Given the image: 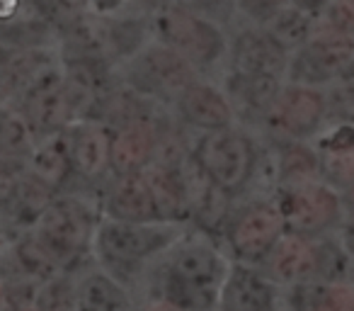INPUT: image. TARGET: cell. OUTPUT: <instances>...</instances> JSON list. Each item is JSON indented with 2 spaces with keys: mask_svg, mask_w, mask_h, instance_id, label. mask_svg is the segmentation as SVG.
I'll return each instance as SVG.
<instances>
[{
  "mask_svg": "<svg viewBox=\"0 0 354 311\" xmlns=\"http://www.w3.org/2000/svg\"><path fill=\"white\" fill-rule=\"evenodd\" d=\"M172 6L183 8L187 12H194V15L204 17V20L216 22L223 30H231L236 25V3L238 0H167Z\"/></svg>",
  "mask_w": 354,
  "mask_h": 311,
  "instance_id": "cell-28",
  "label": "cell"
},
{
  "mask_svg": "<svg viewBox=\"0 0 354 311\" xmlns=\"http://www.w3.org/2000/svg\"><path fill=\"white\" fill-rule=\"evenodd\" d=\"M189 229L192 224L187 222H117L100 217L93 238L95 263L136 296L148 267Z\"/></svg>",
  "mask_w": 354,
  "mask_h": 311,
  "instance_id": "cell-2",
  "label": "cell"
},
{
  "mask_svg": "<svg viewBox=\"0 0 354 311\" xmlns=\"http://www.w3.org/2000/svg\"><path fill=\"white\" fill-rule=\"evenodd\" d=\"M352 282H354V277H352Z\"/></svg>",
  "mask_w": 354,
  "mask_h": 311,
  "instance_id": "cell-40",
  "label": "cell"
},
{
  "mask_svg": "<svg viewBox=\"0 0 354 311\" xmlns=\"http://www.w3.org/2000/svg\"><path fill=\"white\" fill-rule=\"evenodd\" d=\"M138 299L97 263L75 272L73 311H136Z\"/></svg>",
  "mask_w": 354,
  "mask_h": 311,
  "instance_id": "cell-21",
  "label": "cell"
},
{
  "mask_svg": "<svg viewBox=\"0 0 354 311\" xmlns=\"http://www.w3.org/2000/svg\"><path fill=\"white\" fill-rule=\"evenodd\" d=\"M27 173L51 193L61 195L73 185V166H71V127L56 134L37 136L32 151L27 153Z\"/></svg>",
  "mask_w": 354,
  "mask_h": 311,
  "instance_id": "cell-20",
  "label": "cell"
},
{
  "mask_svg": "<svg viewBox=\"0 0 354 311\" xmlns=\"http://www.w3.org/2000/svg\"><path fill=\"white\" fill-rule=\"evenodd\" d=\"M119 78L141 98L172 107L180 93L202 75L177 51L153 39L136 56L119 64Z\"/></svg>",
  "mask_w": 354,
  "mask_h": 311,
  "instance_id": "cell-6",
  "label": "cell"
},
{
  "mask_svg": "<svg viewBox=\"0 0 354 311\" xmlns=\"http://www.w3.org/2000/svg\"><path fill=\"white\" fill-rule=\"evenodd\" d=\"M170 107L160 105L151 114L122 124L112 132L109 141V175L143 173L156 161L158 124Z\"/></svg>",
  "mask_w": 354,
  "mask_h": 311,
  "instance_id": "cell-13",
  "label": "cell"
},
{
  "mask_svg": "<svg viewBox=\"0 0 354 311\" xmlns=\"http://www.w3.org/2000/svg\"><path fill=\"white\" fill-rule=\"evenodd\" d=\"M349 3H352V6H354V0H349Z\"/></svg>",
  "mask_w": 354,
  "mask_h": 311,
  "instance_id": "cell-39",
  "label": "cell"
},
{
  "mask_svg": "<svg viewBox=\"0 0 354 311\" xmlns=\"http://www.w3.org/2000/svg\"><path fill=\"white\" fill-rule=\"evenodd\" d=\"M231 256L223 243L192 226L148 267L136 299L162 301L180 311H216Z\"/></svg>",
  "mask_w": 354,
  "mask_h": 311,
  "instance_id": "cell-1",
  "label": "cell"
},
{
  "mask_svg": "<svg viewBox=\"0 0 354 311\" xmlns=\"http://www.w3.org/2000/svg\"><path fill=\"white\" fill-rule=\"evenodd\" d=\"M328 122V90L286 83L265 114L257 136L272 143L313 141Z\"/></svg>",
  "mask_w": 354,
  "mask_h": 311,
  "instance_id": "cell-9",
  "label": "cell"
},
{
  "mask_svg": "<svg viewBox=\"0 0 354 311\" xmlns=\"http://www.w3.org/2000/svg\"><path fill=\"white\" fill-rule=\"evenodd\" d=\"M32 6H35V0H0V27L22 17Z\"/></svg>",
  "mask_w": 354,
  "mask_h": 311,
  "instance_id": "cell-31",
  "label": "cell"
},
{
  "mask_svg": "<svg viewBox=\"0 0 354 311\" xmlns=\"http://www.w3.org/2000/svg\"><path fill=\"white\" fill-rule=\"evenodd\" d=\"M260 267L281 290L291 285H301V282L318 280V267H320L318 238L284 231V236L277 241V246L260 263Z\"/></svg>",
  "mask_w": 354,
  "mask_h": 311,
  "instance_id": "cell-18",
  "label": "cell"
},
{
  "mask_svg": "<svg viewBox=\"0 0 354 311\" xmlns=\"http://www.w3.org/2000/svg\"><path fill=\"white\" fill-rule=\"evenodd\" d=\"M100 217V188L73 185L51 199L32 231L66 272H80L95 263L93 238Z\"/></svg>",
  "mask_w": 354,
  "mask_h": 311,
  "instance_id": "cell-3",
  "label": "cell"
},
{
  "mask_svg": "<svg viewBox=\"0 0 354 311\" xmlns=\"http://www.w3.org/2000/svg\"><path fill=\"white\" fill-rule=\"evenodd\" d=\"M318 20V32H330V35L354 37V6L349 0H330L315 12Z\"/></svg>",
  "mask_w": 354,
  "mask_h": 311,
  "instance_id": "cell-29",
  "label": "cell"
},
{
  "mask_svg": "<svg viewBox=\"0 0 354 311\" xmlns=\"http://www.w3.org/2000/svg\"><path fill=\"white\" fill-rule=\"evenodd\" d=\"M10 105H15V93H12V88L8 85V80L0 75V109L10 107Z\"/></svg>",
  "mask_w": 354,
  "mask_h": 311,
  "instance_id": "cell-33",
  "label": "cell"
},
{
  "mask_svg": "<svg viewBox=\"0 0 354 311\" xmlns=\"http://www.w3.org/2000/svg\"><path fill=\"white\" fill-rule=\"evenodd\" d=\"M8 311H41L37 306V301H30V304H22V306H15V309H8Z\"/></svg>",
  "mask_w": 354,
  "mask_h": 311,
  "instance_id": "cell-37",
  "label": "cell"
},
{
  "mask_svg": "<svg viewBox=\"0 0 354 311\" xmlns=\"http://www.w3.org/2000/svg\"><path fill=\"white\" fill-rule=\"evenodd\" d=\"M339 236H342L344 246H347V251L352 253V258H354V217L344 219V226L339 229Z\"/></svg>",
  "mask_w": 354,
  "mask_h": 311,
  "instance_id": "cell-32",
  "label": "cell"
},
{
  "mask_svg": "<svg viewBox=\"0 0 354 311\" xmlns=\"http://www.w3.org/2000/svg\"><path fill=\"white\" fill-rule=\"evenodd\" d=\"M100 214L117 222H158L156 197L143 173L109 175L100 188Z\"/></svg>",
  "mask_w": 354,
  "mask_h": 311,
  "instance_id": "cell-17",
  "label": "cell"
},
{
  "mask_svg": "<svg viewBox=\"0 0 354 311\" xmlns=\"http://www.w3.org/2000/svg\"><path fill=\"white\" fill-rule=\"evenodd\" d=\"M41 12L54 27L56 37L90 15V0H39Z\"/></svg>",
  "mask_w": 354,
  "mask_h": 311,
  "instance_id": "cell-27",
  "label": "cell"
},
{
  "mask_svg": "<svg viewBox=\"0 0 354 311\" xmlns=\"http://www.w3.org/2000/svg\"><path fill=\"white\" fill-rule=\"evenodd\" d=\"M0 256L8 267V275H0L6 282H32L41 287L66 275L64 265L51 256L35 231H22L8 238L0 246Z\"/></svg>",
  "mask_w": 354,
  "mask_h": 311,
  "instance_id": "cell-19",
  "label": "cell"
},
{
  "mask_svg": "<svg viewBox=\"0 0 354 311\" xmlns=\"http://www.w3.org/2000/svg\"><path fill=\"white\" fill-rule=\"evenodd\" d=\"M284 219L272 195H248L236 199L223 229V248L231 260L260 265L284 236Z\"/></svg>",
  "mask_w": 354,
  "mask_h": 311,
  "instance_id": "cell-8",
  "label": "cell"
},
{
  "mask_svg": "<svg viewBox=\"0 0 354 311\" xmlns=\"http://www.w3.org/2000/svg\"><path fill=\"white\" fill-rule=\"evenodd\" d=\"M151 12H138V15H119V17H102L107 46L112 51L114 61L124 64L127 59L136 56L146 44L153 42L151 32Z\"/></svg>",
  "mask_w": 354,
  "mask_h": 311,
  "instance_id": "cell-24",
  "label": "cell"
},
{
  "mask_svg": "<svg viewBox=\"0 0 354 311\" xmlns=\"http://www.w3.org/2000/svg\"><path fill=\"white\" fill-rule=\"evenodd\" d=\"M272 197L281 212L284 229L299 236H330V233H337L347 219L342 193L328 185L323 178L277 188Z\"/></svg>",
  "mask_w": 354,
  "mask_h": 311,
  "instance_id": "cell-7",
  "label": "cell"
},
{
  "mask_svg": "<svg viewBox=\"0 0 354 311\" xmlns=\"http://www.w3.org/2000/svg\"><path fill=\"white\" fill-rule=\"evenodd\" d=\"M354 59V37L315 32L310 42L289 56L286 83L310 85V88L328 90L335 85Z\"/></svg>",
  "mask_w": 354,
  "mask_h": 311,
  "instance_id": "cell-10",
  "label": "cell"
},
{
  "mask_svg": "<svg viewBox=\"0 0 354 311\" xmlns=\"http://www.w3.org/2000/svg\"><path fill=\"white\" fill-rule=\"evenodd\" d=\"M218 85H221L233 112H236L238 127L255 134L265 114L270 112L274 98L279 95L284 80L270 78V75H248L226 69L218 75Z\"/></svg>",
  "mask_w": 354,
  "mask_h": 311,
  "instance_id": "cell-16",
  "label": "cell"
},
{
  "mask_svg": "<svg viewBox=\"0 0 354 311\" xmlns=\"http://www.w3.org/2000/svg\"><path fill=\"white\" fill-rule=\"evenodd\" d=\"M272 163H274L277 188L299 185L306 180L320 178V156L313 141H281L272 143Z\"/></svg>",
  "mask_w": 354,
  "mask_h": 311,
  "instance_id": "cell-23",
  "label": "cell"
},
{
  "mask_svg": "<svg viewBox=\"0 0 354 311\" xmlns=\"http://www.w3.org/2000/svg\"><path fill=\"white\" fill-rule=\"evenodd\" d=\"M35 141L37 134L17 105L0 109V159H27Z\"/></svg>",
  "mask_w": 354,
  "mask_h": 311,
  "instance_id": "cell-26",
  "label": "cell"
},
{
  "mask_svg": "<svg viewBox=\"0 0 354 311\" xmlns=\"http://www.w3.org/2000/svg\"><path fill=\"white\" fill-rule=\"evenodd\" d=\"M291 0H238L236 3V22L252 27H267L270 20L281 10L284 6H289Z\"/></svg>",
  "mask_w": 354,
  "mask_h": 311,
  "instance_id": "cell-30",
  "label": "cell"
},
{
  "mask_svg": "<svg viewBox=\"0 0 354 311\" xmlns=\"http://www.w3.org/2000/svg\"><path fill=\"white\" fill-rule=\"evenodd\" d=\"M284 311H354V282L310 280L284 287Z\"/></svg>",
  "mask_w": 354,
  "mask_h": 311,
  "instance_id": "cell-22",
  "label": "cell"
},
{
  "mask_svg": "<svg viewBox=\"0 0 354 311\" xmlns=\"http://www.w3.org/2000/svg\"><path fill=\"white\" fill-rule=\"evenodd\" d=\"M265 30L270 32L291 56L296 49H301L306 42L313 39L315 32H318V20H315L313 10H308V8L299 6V3L291 0L289 6H284L272 17Z\"/></svg>",
  "mask_w": 354,
  "mask_h": 311,
  "instance_id": "cell-25",
  "label": "cell"
},
{
  "mask_svg": "<svg viewBox=\"0 0 354 311\" xmlns=\"http://www.w3.org/2000/svg\"><path fill=\"white\" fill-rule=\"evenodd\" d=\"M109 141L112 129L97 119H80L71 127L73 185L102 188V183L109 178Z\"/></svg>",
  "mask_w": 354,
  "mask_h": 311,
  "instance_id": "cell-15",
  "label": "cell"
},
{
  "mask_svg": "<svg viewBox=\"0 0 354 311\" xmlns=\"http://www.w3.org/2000/svg\"><path fill=\"white\" fill-rule=\"evenodd\" d=\"M8 309V287H6V280L0 277V311Z\"/></svg>",
  "mask_w": 354,
  "mask_h": 311,
  "instance_id": "cell-36",
  "label": "cell"
},
{
  "mask_svg": "<svg viewBox=\"0 0 354 311\" xmlns=\"http://www.w3.org/2000/svg\"><path fill=\"white\" fill-rule=\"evenodd\" d=\"M228 71L248 75H270L286 80L289 51L265 30L252 25H236L228 30Z\"/></svg>",
  "mask_w": 354,
  "mask_h": 311,
  "instance_id": "cell-11",
  "label": "cell"
},
{
  "mask_svg": "<svg viewBox=\"0 0 354 311\" xmlns=\"http://www.w3.org/2000/svg\"><path fill=\"white\" fill-rule=\"evenodd\" d=\"M284 290L262 272L260 265L231 260L218 290L216 311H284Z\"/></svg>",
  "mask_w": 354,
  "mask_h": 311,
  "instance_id": "cell-12",
  "label": "cell"
},
{
  "mask_svg": "<svg viewBox=\"0 0 354 311\" xmlns=\"http://www.w3.org/2000/svg\"><path fill=\"white\" fill-rule=\"evenodd\" d=\"M148 17L153 39L187 59L202 78L218 80V75L226 71L228 30L167 0H158Z\"/></svg>",
  "mask_w": 354,
  "mask_h": 311,
  "instance_id": "cell-4",
  "label": "cell"
},
{
  "mask_svg": "<svg viewBox=\"0 0 354 311\" xmlns=\"http://www.w3.org/2000/svg\"><path fill=\"white\" fill-rule=\"evenodd\" d=\"M0 246H3V243H0Z\"/></svg>",
  "mask_w": 354,
  "mask_h": 311,
  "instance_id": "cell-41",
  "label": "cell"
},
{
  "mask_svg": "<svg viewBox=\"0 0 354 311\" xmlns=\"http://www.w3.org/2000/svg\"><path fill=\"white\" fill-rule=\"evenodd\" d=\"M342 202H344V212L347 217H354V183L347 190H342Z\"/></svg>",
  "mask_w": 354,
  "mask_h": 311,
  "instance_id": "cell-34",
  "label": "cell"
},
{
  "mask_svg": "<svg viewBox=\"0 0 354 311\" xmlns=\"http://www.w3.org/2000/svg\"><path fill=\"white\" fill-rule=\"evenodd\" d=\"M342 78H347V80H352V83H354V59H352V64H349L347 73H344V75H342Z\"/></svg>",
  "mask_w": 354,
  "mask_h": 311,
  "instance_id": "cell-38",
  "label": "cell"
},
{
  "mask_svg": "<svg viewBox=\"0 0 354 311\" xmlns=\"http://www.w3.org/2000/svg\"><path fill=\"white\" fill-rule=\"evenodd\" d=\"M172 112L194 134L216 132L236 124V112L218 80L214 78H197L187 85L172 103Z\"/></svg>",
  "mask_w": 354,
  "mask_h": 311,
  "instance_id": "cell-14",
  "label": "cell"
},
{
  "mask_svg": "<svg viewBox=\"0 0 354 311\" xmlns=\"http://www.w3.org/2000/svg\"><path fill=\"white\" fill-rule=\"evenodd\" d=\"M192 159L209 175L212 183L226 190L231 197L241 199L250 193L260 159V136L248 129L226 127L194 136Z\"/></svg>",
  "mask_w": 354,
  "mask_h": 311,
  "instance_id": "cell-5",
  "label": "cell"
},
{
  "mask_svg": "<svg viewBox=\"0 0 354 311\" xmlns=\"http://www.w3.org/2000/svg\"><path fill=\"white\" fill-rule=\"evenodd\" d=\"M294 3H299V6H304V8H308V10L318 12L323 6H328L330 0H294Z\"/></svg>",
  "mask_w": 354,
  "mask_h": 311,
  "instance_id": "cell-35",
  "label": "cell"
}]
</instances>
